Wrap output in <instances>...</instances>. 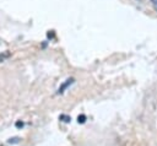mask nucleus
Returning <instances> with one entry per match:
<instances>
[{"instance_id": "1", "label": "nucleus", "mask_w": 157, "mask_h": 146, "mask_svg": "<svg viewBox=\"0 0 157 146\" xmlns=\"http://www.w3.org/2000/svg\"><path fill=\"white\" fill-rule=\"evenodd\" d=\"M72 82H74V79H67V80H66V82H65V83H63V85H61V87L58 90V93H63V92H64V90H65L69 85H71Z\"/></svg>"}, {"instance_id": "2", "label": "nucleus", "mask_w": 157, "mask_h": 146, "mask_svg": "<svg viewBox=\"0 0 157 146\" xmlns=\"http://www.w3.org/2000/svg\"><path fill=\"white\" fill-rule=\"evenodd\" d=\"M59 119H60V120H63V121H65V123H69V121L71 120V118H70V117L64 115V114H61V115L59 117Z\"/></svg>"}, {"instance_id": "3", "label": "nucleus", "mask_w": 157, "mask_h": 146, "mask_svg": "<svg viewBox=\"0 0 157 146\" xmlns=\"http://www.w3.org/2000/svg\"><path fill=\"white\" fill-rule=\"evenodd\" d=\"M77 121L78 123H85L86 121V115H83V114H81V115H78V118H77Z\"/></svg>"}, {"instance_id": "4", "label": "nucleus", "mask_w": 157, "mask_h": 146, "mask_svg": "<svg viewBox=\"0 0 157 146\" xmlns=\"http://www.w3.org/2000/svg\"><path fill=\"white\" fill-rule=\"evenodd\" d=\"M18 141H20V137H12V139H10L7 142H9V144H17Z\"/></svg>"}, {"instance_id": "5", "label": "nucleus", "mask_w": 157, "mask_h": 146, "mask_svg": "<svg viewBox=\"0 0 157 146\" xmlns=\"http://www.w3.org/2000/svg\"><path fill=\"white\" fill-rule=\"evenodd\" d=\"M47 36H48V38H53V37H54V31H49V32L47 33Z\"/></svg>"}, {"instance_id": "6", "label": "nucleus", "mask_w": 157, "mask_h": 146, "mask_svg": "<svg viewBox=\"0 0 157 146\" xmlns=\"http://www.w3.org/2000/svg\"><path fill=\"white\" fill-rule=\"evenodd\" d=\"M16 126H17V128H22V126H23V123H22V121H17V123H16Z\"/></svg>"}, {"instance_id": "7", "label": "nucleus", "mask_w": 157, "mask_h": 146, "mask_svg": "<svg viewBox=\"0 0 157 146\" xmlns=\"http://www.w3.org/2000/svg\"><path fill=\"white\" fill-rule=\"evenodd\" d=\"M7 55H9V54H5V55H1V54H0V61H2V60H4V58H6Z\"/></svg>"}, {"instance_id": "8", "label": "nucleus", "mask_w": 157, "mask_h": 146, "mask_svg": "<svg viewBox=\"0 0 157 146\" xmlns=\"http://www.w3.org/2000/svg\"><path fill=\"white\" fill-rule=\"evenodd\" d=\"M151 2L155 4V5H157V0H151Z\"/></svg>"}]
</instances>
